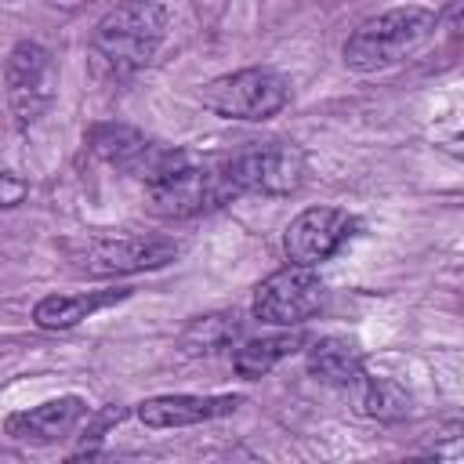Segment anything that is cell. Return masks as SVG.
I'll list each match as a JSON object with an SVG mask.
<instances>
[{"instance_id":"6da1fadb","label":"cell","mask_w":464,"mask_h":464,"mask_svg":"<svg viewBox=\"0 0 464 464\" xmlns=\"http://www.w3.org/2000/svg\"><path fill=\"white\" fill-rule=\"evenodd\" d=\"M170 11L163 4H120L102 14L91 36V65L98 76L127 80L156 58Z\"/></svg>"},{"instance_id":"7a4b0ae2","label":"cell","mask_w":464,"mask_h":464,"mask_svg":"<svg viewBox=\"0 0 464 464\" xmlns=\"http://www.w3.org/2000/svg\"><path fill=\"white\" fill-rule=\"evenodd\" d=\"M232 199L218 160H199L188 149H163L145 174V203L160 218H196Z\"/></svg>"},{"instance_id":"3957f363","label":"cell","mask_w":464,"mask_h":464,"mask_svg":"<svg viewBox=\"0 0 464 464\" xmlns=\"http://www.w3.org/2000/svg\"><path fill=\"white\" fill-rule=\"evenodd\" d=\"M435 25H439V14L417 4L370 14L344 40V65L355 72H377V69L399 65L431 36Z\"/></svg>"},{"instance_id":"277c9868","label":"cell","mask_w":464,"mask_h":464,"mask_svg":"<svg viewBox=\"0 0 464 464\" xmlns=\"http://www.w3.org/2000/svg\"><path fill=\"white\" fill-rule=\"evenodd\" d=\"M218 170L232 196H290L304 181V152L294 141H246L218 160Z\"/></svg>"},{"instance_id":"5b68a950","label":"cell","mask_w":464,"mask_h":464,"mask_svg":"<svg viewBox=\"0 0 464 464\" xmlns=\"http://www.w3.org/2000/svg\"><path fill=\"white\" fill-rule=\"evenodd\" d=\"M286 102H290V80L268 65L225 72L203 87V105L225 120L261 123V120H272L276 112H283Z\"/></svg>"},{"instance_id":"8992f818","label":"cell","mask_w":464,"mask_h":464,"mask_svg":"<svg viewBox=\"0 0 464 464\" xmlns=\"http://www.w3.org/2000/svg\"><path fill=\"white\" fill-rule=\"evenodd\" d=\"M4 91H7V105H11V116L18 127L40 123V116L51 109V102L58 94L54 54L33 40L14 44L4 62Z\"/></svg>"},{"instance_id":"52a82bcc","label":"cell","mask_w":464,"mask_h":464,"mask_svg":"<svg viewBox=\"0 0 464 464\" xmlns=\"http://www.w3.org/2000/svg\"><path fill=\"white\" fill-rule=\"evenodd\" d=\"M323 301H326V286H323L319 272L286 265L257 283L250 312H254V319H261L268 326H297L308 315H315L323 308Z\"/></svg>"},{"instance_id":"ba28073f","label":"cell","mask_w":464,"mask_h":464,"mask_svg":"<svg viewBox=\"0 0 464 464\" xmlns=\"http://www.w3.org/2000/svg\"><path fill=\"white\" fill-rule=\"evenodd\" d=\"M178 243L163 236H98L87 239L76 250V265L87 276H127V272H145V268H163L174 261Z\"/></svg>"},{"instance_id":"9c48e42d","label":"cell","mask_w":464,"mask_h":464,"mask_svg":"<svg viewBox=\"0 0 464 464\" xmlns=\"http://www.w3.org/2000/svg\"><path fill=\"white\" fill-rule=\"evenodd\" d=\"M355 218L341 207H308L301 210L286 232H283V250L290 257V265L301 268H315L323 261H330L352 236Z\"/></svg>"},{"instance_id":"30bf717a","label":"cell","mask_w":464,"mask_h":464,"mask_svg":"<svg viewBox=\"0 0 464 464\" xmlns=\"http://www.w3.org/2000/svg\"><path fill=\"white\" fill-rule=\"evenodd\" d=\"M239 395H152L138 402V420L145 428H188L239 410Z\"/></svg>"},{"instance_id":"8fae6325","label":"cell","mask_w":464,"mask_h":464,"mask_svg":"<svg viewBox=\"0 0 464 464\" xmlns=\"http://www.w3.org/2000/svg\"><path fill=\"white\" fill-rule=\"evenodd\" d=\"M83 417H87V402L80 395H58V399H47L40 406H29V410L11 413L7 424H4V431L11 439H18V442H58Z\"/></svg>"},{"instance_id":"7c38bea8","label":"cell","mask_w":464,"mask_h":464,"mask_svg":"<svg viewBox=\"0 0 464 464\" xmlns=\"http://www.w3.org/2000/svg\"><path fill=\"white\" fill-rule=\"evenodd\" d=\"M87 149H91L98 160H105V163H112V167L134 174V178H145L163 145L149 141V138H145L138 127H130V123H98V127H91V134H87Z\"/></svg>"},{"instance_id":"4fadbf2b","label":"cell","mask_w":464,"mask_h":464,"mask_svg":"<svg viewBox=\"0 0 464 464\" xmlns=\"http://www.w3.org/2000/svg\"><path fill=\"white\" fill-rule=\"evenodd\" d=\"M304 362H308V373L315 381L334 384V388L362 381V352L348 337H319V341H312Z\"/></svg>"},{"instance_id":"5bb4252c","label":"cell","mask_w":464,"mask_h":464,"mask_svg":"<svg viewBox=\"0 0 464 464\" xmlns=\"http://www.w3.org/2000/svg\"><path fill=\"white\" fill-rule=\"evenodd\" d=\"M120 297H127V290H105V294H51V297L36 301L33 319H36L40 330H69V326H76L80 319H87L91 312H98V308H105V304H112V301H120Z\"/></svg>"},{"instance_id":"9a60e30c","label":"cell","mask_w":464,"mask_h":464,"mask_svg":"<svg viewBox=\"0 0 464 464\" xmlns=\"http://www.w3.org/2000/svg\"><path fill=\"white\" fill-rule=\"evenodd\" d=\"M239 337H243V319L236 312H210V315L192 319L181 330L178 344L185 355H214V352L232 348Z\"/></svg>"},{"instance_id":"2e32d148","label":"cell","mask_w":464,"mask_h":464,"mask_svg":"<svg viewBox=\"0 0 464 464\" xmlns=\"http://www.w3.org/2000/svg\"><path fill=\"white\" fill-rule=\"evenodd\" d=\"M301 334L290 330V334H268V337H254V341H243L232 355V366L239 377H265L268 370H276L286 355H294L301 348Z\"/></svg>"},{"instance_id":"e0dca14e","label":"cell","mask_w":464,"mask_h":464,"mask_svg":"<svg viewBox=\"0 0 464 464\" xmlns=\"http://www.w3.org/2000/svg\"><path fill=\"white\" fill-rule=\"evenodd\" d=\"M359 406H362L366 417H377V420H402V417H410V395L392 377H370V381H362Z\"/></svg>"},{"instance_id":"ac0fdd59","label":"cell","mask_w":464,"mask_h":464,"mask_svg":"<svg viewBox=\"0 0 464 464\" xmlns=\"http://www.w3.org/2000/svg\"><path fill=\"white\" fill-rule=\"evenodd\" d=\"M25 196H29V181L18 178L14 170H0V210L18 207Z\"/></svg>"},{"instance_id":"d6986e66","label":"cell","mask_w":464,"mask_h":464,"mask_svg":"<svg viewBox=\"0 0 464 464\" xmlns=\"http://www.w3.org/2000/svg\"><path fill=\"white\" fill-rule=\"evenodd\" d=\"M65 464H141V460H138V457H120V453L87 450V453H76V457H69Z\"/></svg>"},{"instance_id":"ffe728a7","label":"cell","mask_w":464,"mask_h":464,"mask_svg":"<svg viewBox=\"0 0 464 464\" xmlns=\"http://www.w3.org/2000/svg\"><path fill=\"white\" fill-rule=\"evenodd\" d=\"M210 464H265L257 453H250V450H228V453H221V457H214Z\"/></svg>"},{"instance_id":"44dd1931","label":"cell","mask_w":464,"mask_h":464,"mask_svg":"<svg viewBox=\"0 0 464 464\" xmlns=\"http://www.w3.org/2000/svg\"><path fill=\"white\" fill-rule=\"evenodd\" d=\"M410 464H439V460H410Z\"/></svg>"}]
</instances>
